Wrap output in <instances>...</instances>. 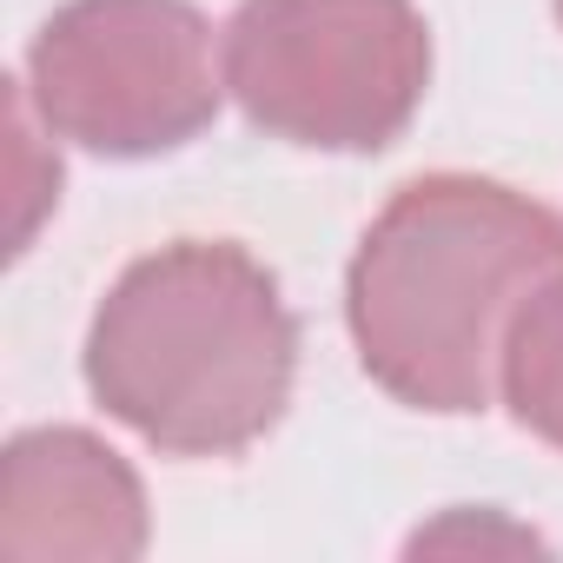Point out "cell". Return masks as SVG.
<instances>
[{
    "instance_id": "obj_7",
    "label": "cell",
    "mask_w": 563,
    "mask_h": 563,
    "mask_svg": "<svg viewBox=\"0 0 563 563\" xmlns=\"http://www.w3.org/2000/svg\"><path fill=\"white\" fill-rule=\"evenodd\" d=\"M556 14H563V0H556Z\"/></svg>"
},
{
    "instance_id": "obj_6",
    "label": "cell",
    "mask_w": 563,
    "mask_h": 563,
    "mask_svg": "<svg viewBox=\"0 0 563 563\" xmlns=\"http://www.w3.org/2000/svg\"><path fill=\"white\" fill-rule=\"evenodd\" d=\"M497 391L530 438L563 451V265L517 306L504 365H497Z\"/></svg>"
},
{
    "instance_id": "obj_5",
    "label": "cell",
    "mask_w": 563,
    "mask_h": 563,
    "mask_svg": "<svg viewBox=\"0 0 563 563\" xmlns=\"http://www.w3.org/2000/svg\"><path fill=\"white\" fill-rule=\"evenodd\" d=\"M146 550V490L93 431H21L0 457L8 563H126Z\"/></svg>"
},
{
    "instance_id": "obj_3",
    "label": "cell",
    "mask_w": 563,
    "mask_h": 563,
    "mask_svg": "<svg viewBox=\"0 0 563 563\" xmlns=\"http://www.w3.org/2000/svg\"><path fill=\"white\" fill-rule=\"evenodd\" d=\"M424 87L431 34L411 0H239L225 27V93L286 146L378 153Z\"/></svg>"
},
{
    "instance_id": "obj_1",
    "label": "cell",
    "mask_w": 563,
    "mask_h": 563,
    "mask_svg": "<svg viewBox=\"0 0 563 563\" xmlns=\"http://www.w3.org/2000/svg\"><path fill=\"white\" fill-rule=\"evenodd\" d=\"M556 265L563 219L550 206L471 173L398 186L345 272V325L365 378L411 411H484L510 319Z\"/></svg>"
},
{
    "instance_id": "obj_2",
    "label": "cell",
    "mask_w": 563,
    "mask_h": 563,
    "mask_svg": "<svg viewBox=\"0 0 563 563\" xmlns=\"http://www.w3.org/2000/svg\"><path fill=\"white\" fill-rule=\"evenodd\" d=\"M299 325L232 239H179L120 272L87 332V391L166 457H239L292 398Z\"/></svg>"
},
{
    "instance_id": "obj_4",
    "label": "cell",
    "mask_w": 563,
    "mask_h": 563,
    "mask_svg": "<svg viewBox=\"0 0 563 563\" xmlns=\"http://www.w3.org/2000/svg\"><path fill=\"white\" fill-rule=\"evenodd\" d=\"M225 60L192 0H67L27 47V100L47 133L153 159L199 140L219 113Z\"/></svg>"
}]
</instances>
